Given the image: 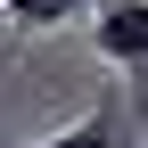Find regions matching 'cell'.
I'll return each instance as SVG.
<instances>
[{
	"label": "cell",
	"instance_id": "6da1fadb",
	"mask_svg": "<svg viewBox=\"0 0 148 148\" xmlns=\"http://www.w3.org/2000/svg\"><path fill=\"white\" fill-rule=\"evenodd\" d=\"M90 49L123 74H148V0H99L90 8Z\"/></svg>",
	"mask_w": 148,
	"mask_h": 148
},
{
	"label": "cell",
	"instance_id": "7a4b0ae2",
	"mask_svg": "<svg viewBox=\"0 0 148 148\" xmlns=\"http://www.w3.org/2000/svg\"><path fill=\"white\" fill-rule=\"evenodd\" d=\"M99 0H8V25L16 33H49V25H74V16H90Z\"/></svg>",
	"mask_w": 148,
	"mask_h": 148
},
{
	"label": "cell",
	"instance_id": "3957f363",
	"mask_svg": "<svg viewBox=\"0 0 148 148\" xmlns=\"http://www.w3.org/2000/svg\"><path fill=\"white\" fill-rule=\"evenodd\" d=\"M115 140H123L115 115H82L74 132H58V140H25V148H115Z\"/></svg>",
	"mask_w": 148,
	"mask_h": 148
}]
</instances>
